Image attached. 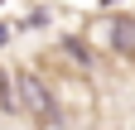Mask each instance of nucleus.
Instances as JSON below:
<instances>
[{"mask_svg":"<svg viewBox=\"0 0 135 130\" xmlns=\"http://www.w3.org/2000/svg\"><path fill=\"white\" fill-rule=\"evenodd\" d=\"M10 101L20 111H29L34 121H58V101L48 92V77H39V72H20L15 77V96Z\"/></svg>","mask_w":135,"mask_h":130,"instance_id":"f257e3e1","label":"nucleus"},{"mask_svg":"<svg viewBox=\"0 0 135 130\" xmlns=\"http://www.w3.org/2000/svg\"><path fill=\"white\" fill-rule=\"evenodd\" d=\"M111 43L121 48V53H135V19H121L111 29Z\"/></svg>","mask_w":135,"mask_h":130,"instance_id":"f03ea898","label":"nucleus"}]
</instances>
